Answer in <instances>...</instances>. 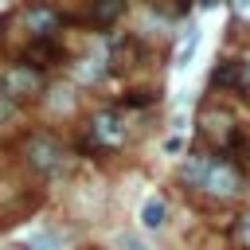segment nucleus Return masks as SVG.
<instances>
[{"label": "nucleus", "mask_w": 250, "mask_h": 250, "mask_svg": "<svg viewBox=\"0 0 250 250\" xmlns=\"http://www.w3.org/2000/svg\"><path fill=\"white\" fill-rule=\"evenodd\" d=\"M39 90H43V70H35L31 62H16V66H8L4 78H0V94H8L12 102L35 98Z\"/></svg>", "instance_id": "f257e3e1"}, {"label": "nucleus", "mask_w": 250, "mask_h": 250, "mask_svg": "<svg viewBox=\"0 0 250 250\" xmlns=\"http://www.w3.org/2000/svg\"><path fill=\"white\" fill-rule=\"evenodd\" d=\"M23 156H27V164L35 168V172H59L62 168V160H66V148L55 141V137H27V145H23Z\"/></svg>", "instance_id": "f03ea898"}, {"label": "nucleus", "mask_w": 250, "mask_h": 250, "mask_svg": "<svg viewBox=\"0 0 250 250\" xmlns=\"http://www.w3.org/2000/svg\"><path fill=\"white\" fill-rule=\"evenodd\" d=\"M90 141L102 145V148H117V145L125 141V121H121V113H117V109L94 113V121H90Z\"/></svg>", "instance_id": "7ed1b4c3"}, {"label": "nucleus", "mask_w": 250, "mask_h": 250, "mask_svg": "<svg viewBox=\"0 0 250 250\" xmlns=\"http://www.w3.org/2000/svg\"><path fill=\"white\" fill-rule=\"evenodd\" d=\"M238 172L227 164V160H207V176H203V191H211V195H234L238 191Z\"/></svg>", "instance_id": "20e7f679"}, {"label": "nucleus", "mask_w": 250, "mask_h": 250, "mask_svg": "<svg viewBox=\"0 0 250 250\" xmlns=\"http://www.w3.org/2000/svg\"><path fill=\"white\" fill-rule=\"evenodd\" d=\"M23 27L35 39H51L59 31V12L47 8V4H31V8H23Z\"/></svg>", "instance_id": "39448f33"}, {"label": "nucleus", "mask_w": 250, "mask_h": 250, "mask_svg": "<svg viewBox=\"0 0 250 250\" xmlns=\"http://www.w3.org/2000/svg\"><path fill=\"white\" fill-rule=\"evenodd\" d=\"M164 219H168V203H164L160 195H148V199L141 203V227H145V230H160Z\"/></svg>", "instance_id": "423d86ee"}, {"label": "nucleus", "mask_w": 250, "mask_h": 250, "mask_svg": "<svg viewBox=\"0 0 250 250\" xmlns=\"http://www.w3.org/2000/svg\"><path fill=\"white\" fill-rule=\"evenodd\" d=\"M125 12V0H94V8H90V16H94V23H113L117 16Z\"/></svg>", "instance_id": "0eeeda50"}, {"label": "nucleus", "mask_w": 250, "mask_h": 250, "mask_svg": "<svg viewBox=\"0 0 250 250\" xmlns=\"http://www.w3.org/2000/svg\"><path fill=\"white\" fill-rule=\"evenodd\" d=\"M27 59H31V66H35V70H43V66H55L51 59H59V47H55V43H47V39H39V43L27 51Z\"/></svg>", "instance_id": "6e6552de"}, {"label": "nucleus", "mask_w": 250, "mask_h": 250, "mask_svg": "<svg viewBox=\"0 0 250 250\" xmlns=\"http://www.w3.org/2000/svg\"><path fill=\"white\" fill-rule=\"evenodd\" d=\"M62 242H66L62 230H43V234H35L31 242H23V246H16V250H59Z\"/></svg>", "instance_id": "1a4fd4ad"}, {"label": "nucleus", "mask_w": 250, "mask_h": 250, "mask_svg": "<svg viewBox=\"0 0 250 250\" xmlns=\"http://www.w3.org/2000/svg\"><path fill=\"white\" fill-rule=\"evenodd\" d=\"M207 160H211V156H188V160H184V168H180V176H184L188 184H199V188H203V176H207Z\"/></svg>", "instance_id": "9d476101"}, {"label": "nucleus", "mask_w": 250, "mask_h": 250, "mask_svg": "<svg viewBox=\"0 0 250 250\" xmlns=\"http://www.w3.org/2000/svg\"><path fill=\"white\" fill-rule=\"evenodd\" d=\"M195 47H199V27H188V39H184V43H180V51H176V66H180V70L191 62Z\"/></svg>", "instance_id": "9b49d317"}, {"label": "nucleus", "mask_w": 250, "mask_h": 250, "mask_svg": "<svg viewBox=\"0 0 250 250\" xmlns=\"http://www.w3.org/2000/svg\"><path fill=\"white\" fill-rule=\"evenodd\" d=\"M113 250H152V246H148L141 234H129V230H125V234H113Z\"/></svg>", "instance_id": "f8f14e48"}, {"label": "nucleus", "mask_w": 250, "mask_h": 250, "mask_svg": "<svg viewBox=\"0 0 250 250\" xmlns=\"http://www.w3.org/2000/svg\"><path fill=\"white\" fill-rule=\"evenodd\" d=\"M234 78H238V62H227V66L215 70V86H230Z\"/></svg>", "instance_id": "ddd939ff"}, {"label": "nucleus", "mask_w": 250, "mask_h": 250, "mask_svg": "<svg viewBox=\"0 0 250 250\" xmlns=\"http://www.w3.org/2000/svg\"><path fill=\"white\" fill-rule=\"evenodd\" d=\"M102 70H105V66H102V59H86V66H82L78 74H82L86 82H94V78H102Z\"/></svg>", "instance_id": "4468645a"}, {"label": "nucleus", "mask_w": 250, "mask_h": 250, "mask_svg": "<svg viewBox=\"0 0 250 250\" xmlns=\"http://www.w3.org/2000/svg\"><path fill=\"white\" fill-rule=\"evenodd\" d=\"M12 113H16V102H12L8 94H0V125H4V121H8Z\"/></svg>", "instance_id": "2eb2a0df"}, {"label": "nucleus", "mask_w": 250, "mask_h": 250, "mask_svg": "<svg viewBox=\"0 0 250 250\" xmlns=\"http://www.w3.org/2000/svg\"><path fill=\"white\" fill-rule=\"evenodd\" d=\"M238 238L250 246V215H242V219H238Z\"/></svg>", "instance_id": "dca6fc26"}, {"label": "nucleus", "mask_w": 250, "mask_h": 250, "mask_svg": "<svg viewBox=\"0 0 250 250\" xmlns=\"http://www.w3.org/2000/svg\"><path fill=\"white\" fill-rule=\"evenodd\" d=\"M230 8H234L242 20H250V0H230Z\"/></svg>", "instance_id": "f3484780"}]
</instances>
